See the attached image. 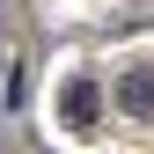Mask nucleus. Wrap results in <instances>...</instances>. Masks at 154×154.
Listing matches in <instances>:
<instances>
[{
    "mask_svg": "<svg viewBox=\"0 0 154 154\" xmlns=\"http://www.w3.org/2000/svg\"><path fill=\"white\" fill-rule=\"evenodd\" d=\"M59 110H66V125H73V132H88V125H95V110H103V88L81 73V81H66V103H59Z\"/></svg>",
    "mask_w": 154,
    "mask_h": 154,
    "instance_id": "f257e3e1",
    "label": "nucleus"
},
{
    "mask_svg": "<svg viewBox=\"0 0 154 154\" xmlns=\"http://www.w3.org/2000/svg\"><path fill=\"white\" fill-rule=\"evenodd\" d=\"M118 103L132 110V118H147V110H154V73H125V88H118Z\"/></svg>",
    "mask_w": 154,
    "mask_h": 154,
    "instance_id": "f03ea898",
    "label": "nucleus"
}]
</instances>
